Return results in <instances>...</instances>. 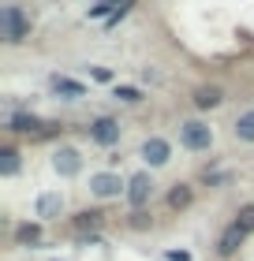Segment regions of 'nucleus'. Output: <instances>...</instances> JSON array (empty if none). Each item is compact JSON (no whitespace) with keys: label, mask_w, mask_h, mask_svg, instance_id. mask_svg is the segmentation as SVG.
<instances>
[{"label":"nucleus","mask_w":254,"mask_h":261,"mask_svg":"<svg viewBox=\"0 0 254 261\" xmlns=\"http://www.w3.org/2000/svg\"><path fill=\"white\" fill-rule=\"evenodd\" d=\"M0 27H4V38H8L11 45H19V41L30 34L27 15H22V8H15V4H8L4 11H0Z\"/></svg>","instance_id":"obj_1"},{"label":"nucleus","mask_w":254,"mask_h":261,"mask_svg":"<svg viewBox=\"0 0 254 261\" xmlns=\"http://www.w3.org/2000/svg\"><path fill=\"white\" fill-rule=\"evenodd\" d=\"M179 142H183L187 149L202 153V149L213 146V130L205 127V123H198V120H187V123H179Z\"/></svg>","instance_id":"obj_2"},{"label":"nucleus","mask_w":254,"mask_h":261,"mask_svg":"<svg viewBox=\"0 0 254 261\" xmlns=\"http://www.w3.org/2000/svg\"><path fill=\"white\" fill-rule=\"evenodd\" d=\"M90 191H94V198H116L124 191V179L112 172H98V175H90Z\"/></svg>","instance_id":"obj_3"},{"label":"nucleus","mask_w":254,"mask_h":261,"mask_svg":"<svg viewBox=\"0 0 254 261\" xmlns=\"http://www.w3.org/2000/svg\"><path fill=\"white\" fill-rule=\"evenodd\" d=\"M150 198H153V179H150L146 172H138L135 179L127 183V201H131L135 209H142V205H146Z\"/></svg>","instance_id":"obj_4"},{"label":"nucleus","mask_w":254,"mask_h":261,"mask_svg":"<svg viewBox=\"0 0 254 261\" xmlns=\"http://www.w3.org/2000/svg\"><path fill=\"white\" fill-rule=\"evenodd\" d=\"M90 138L101 142V146H112V142H120V123L112 120V116H101V120L90 123Z\"/></svg>","instance_id":"obj_5"},{"label":"nucleus","mask_w":254,"mask_h":261,"mask_svg":"<svg viewBox=\"0 0 254 261\" xmlns=\"http://www.w3.org/2000/svg\"><path fill=\"white\" fill-rule=\"evenodd\" d=\"M168 142L165 138H146L142 142V161L146 164H153V168H161V164H168Z\"/></svg>","instance_id":"obj_6"},{"label":"nucleus","mask_w":254,"mask_h":261,"mask_svg":"<svg viewBox=\"0 0 254 261\" xmlns=\"http://www.w3.org/2000/svg\"><path fill=\"white\" fill-rule=\"evenodd\" d=\"M53 164H56V172H60V175H67V179H71V175H79V168H82V157H79V153L71 149V146H64V149H56Z\"/></svg>","instance_id":"obj_7"},{"label":"nucleus","mask_w":254,"mask_h":261,"mask_svg":"<svg viewBox=\"0 0 254 261\" xmlns=\"http://www.w3.org/2000/svg\"><path fill=\"white\" fill-rule=\"evenodd\" d=\"M243 239H247V235L232 224V228H228V231L221 235V243H217V254H221V257H232V254L239 250V246H243Z\"/></svg>","instance_id":"obj_8"},{"label":"nucleus","mask_w":254,"mask_h":261,"mask_svg":"<svg viewBox=\"0 0 254 261\" xmlns=\"http://www.w3.org/2000/svg\"><path fill=\"white\" fill-rule=\"evenodd\" d=\"M8 127H11V130H22V135H34V130H41L45 123L38 120V116H27V112H15V116H11V120H8Z\"/></svg>","instance_id":"obj_9"},{"label":"nucleus","mask_w":254,"mask_h":261,"mask_svg":"<svg viewBox=\"0 0 254 261\" xmlns=\"http://www.w3.org/2000/svg\"><path fill=\"white\" fill-rule=\"evenodd\" d=\"M53 90L56 93H64V97H86V86L82 82H75V79H53Z\"/></svg>","instance_id":"obj_10"},{"label":"nucleus","mask_w":254,"mask_h":261,"mask_svg":"<svg viewBox=\"0 0 254 261\" xmlns=\"http://www.w3.org/2000/svg\"><path fill=\"white\" fill-rule=\"evenodd\" d=\"M221 97H224V93L217 90V86H202V90L195 93V105H198V109H217Z\"/></svg>","instance_id":"obj_11"},{"label":"nucleus","mask_w":254,"mask_h":261,"mask_svg":"<svg viewBox=\"0 0 254 261\" xmlns=\"http://www.w3.org/2000/svg\"><path fill=\"white\" fill-rule=\"evenodd\" d=\"M60 209H64V198L60 194H41L38 198V217H56Z\"/></svg>","instance_id":"obj_12"},{"label":"nucleus","mask_w":254,"mask_h":261,"mask_svg":"<svg viewBox=\"0 0 254 261\" xmlns=\"http://www.w3.org/2000/svg\"><path fill=\"white\" fill-rule=\"evenodd\" d=\"M19 172V149H0V175H15Z\"/></svg>","instance_id":"obj_13"},{"label":"nucleus","mask_w":254,"mask_h":261,"mask_svg":"<svg viewBox=\"0 0 254 261\" xmlns=\"http://www.w3.org/2000/svg\"><path fill=\"white\" fill-rule=\"evenodd\" d=\"M236 138L254 142V112H243V116L236 120Z\"/></svg>","instance_id":"obj_14"},{"label":"nucleus","mask_w":254,"mask_h":261,"mask_svg":"<svg viewBox=\"0 0 254 261\" xmlns=\"http://www.w3.org/2000/svg\"><path fill=\"white\" fill-rule=\"evenodd\" d=\"M236 228L243 231V235H250V231H254V205H243V209H239V217H236Z\"/></svg>","instance_id":"obj_15"},{"label":"nucleus","mask_w":254,"mask_h":261,"mask_svg":"<svg viewBox=\"0 0 254 261\" xmlns=\"http://www.w3.org/2000/svg\"><path fill=\"white\" fill-rule=\"evenodd\" d=\"M75 224H79V228H98V224H101V213H98V209H82L79 217H75Z\"/></svg>","instance_id":"obj_16"},{"label":"nucleus","mask_w":254,"mask_h":261,"mask_svg":"<svg viewBox=\"0 0 254 261\" xmlns=\"http://www.w3.org/2000/svg\"><path fill=\"white\" fill-rule=\"evenodd\" d=\"M168 205H176V209H187V205H191V191H187V187H176V191L168 194Z\"/></svg>","instance_id":"obj_17"},{"label":"nucleus","mask_w":254,"mask_h":261,"mask_svg":"<svg viewBox=\"0 0 254 261\" xmlns=\"http://www.w3.org/2000/svg\"><path fill=\"white\" fill-rule=\"evenodd\" d=\"M116 101H127V105H135V101H142V93H138L135 86H116Z\"/></svg>","instance_id":"obj_18"},{"label":"nucleus","mask_w":254,"mask_h":261,"mask_svg":"<svg viewBox=\"0 0 254 261\" xmlns=\"http://www.w3.org/2000/svg\"><path fill=\"white\" fill-rule=\"evenodd\" d=\"M19 239H22V243H38V239H41V228H38V224H22V228H19Z\"/></svg>","instance_id":"obj_19"},{"label":"nucleus","mask_w":254,"mask_h":261,"mask_svg":"<svg viewBox=\"0 0 254 261\" xmlns=\"http://www.w3.org/2000/svg\"><path fill=\"white\" fill-rule=\"evenodd\" d=\"M94 79H98V82H112V71H108V67H94Z\"/></svg>","instance_id":"obj_20"},{"label":"nucleus","mask_w":254,"mask_h":261,"mask_svg":"<svg viewBox=\"0 0 254 261\" xmlns=\"http://www.w3.org/2000/svg\"><path fill=\"white\" fill-rule=\"evenodd\" d=\"M165 257H168V261H191V257H187V254H183V250H168V254H165Z\"/></svg>","instance_id":"obj_21"},{"label":"nucleus","mask_w":254,"mask_h":261,"mask_svg":"<svg viewBox=\"0 0 254 261\" xmlns=\"http://www.w3.org/2000/svg\"><path fill=\"white\" fill-rule=\"evenodd\" d=\"M105 4H112V0H105Z\"/></svg>","instance_id":"obj_22"}]
</instances>
